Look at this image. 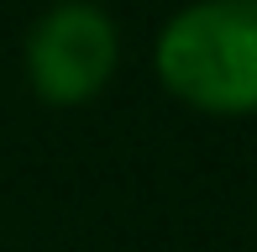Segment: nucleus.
<instances>
[{"label": "nucleus", "mask_w": 257, "mask_h": 252, "mask_svg": "<svg viewBox=\"0 0 257 252\" xmlns=\"http://www.w3.org/2000/svg\"><path fill=\"white\" fill-rule=\"evenodd\" d=\"M252 236H257V200H252Z\"/></svg>", "instance_id": "obj_3"}, {"label": "nucleus", "mask_w": 257, "mask_h": 252, "mask_svg": "<svg viewBox=\"0 0 257 252\" xmlns=\"http://www.w3.org/2000/svg\"><path fill=\"white\" fill-rule=\"evenodd\" d=\"M163 95L210 121L257 116V0H184L153 37Z\"/></svg>", "instance_id": "obj_1"}, {"label": "nucleus", "mask_w": 257, "mask_h": 252, "mask_svg": "<svg viewBox=\"0 0 257 252\" xmlns=\"http://www.w3.org/2000/svg\"><path fill=\"white\" fill-rule=\"evenodd\" d=\"M21 74L48 110L100 100L121 74V21L100 0H53L21 37Z\"/></svg>", "instance_id": "obj_2"}]
</instances>
